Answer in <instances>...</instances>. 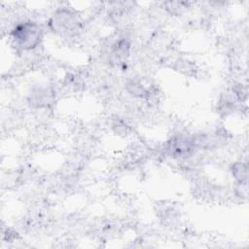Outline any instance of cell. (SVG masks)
I'll return each mask as SVG.
<instances>
[{
    "mask_svg": "<svg viewBox=\"0 0 249 249\" xmlns=\"http://www.w3.org/2000/svg\"><path fill=\"white\" fill-rule=\"evenodd\" d=\"M49 27L59 37L72 39L82 31L83 19L80 14L73 9L59 8L50 18Z\"/></svg>",
    "mask_w": 249,
    "mask_h": 249,
    "instance_id": "6da1fadb",
    "label": "cell"
},
{
    "mask_svg": "<svg viewBox=\"0 0 249 249\" xmlns=\"http://www.w3.org/2000/svg\"><path fill=\"white\" fill-rule=\"evenodd\" d=\"M165 9L170 13V14H173V15H180L182 14L186 8L188 7V3H185V2H164L163 3Z\"/></svg>",
    "mask_w": 249,
    "mask_h": 249,
    "instance_id": "52a82bcc",
    "label": "cell"
},
{
    "mask_svg": "<svg viewBox=\"0 0 249 249\" xmlns=\"http://www.w3.org/2000/svg\"><path fill=\"white\" fill-rule=\"evenodd\" d=\"M130 44L125 38H120L111 44L107 53L109 63L113 65H123L129 56Z\"/></svg>",
    "mask_w": 249,
    "mask_h": 249,
    "instance_id": "5b68a950",
    "label": "cell"
},
{
    "mask_svg": "<svg viewBox=\"0 0 249 249\" xmlns=\"http://www.w3.org/2000/svg\"><path fill=\"white\" fill-rule=\"evenodd\" d=\"M231 174L237 183L247 182V164L242 161L234 162L231 165Z\"/></svg>",
    "mask_w": 249,
    "mask_h": 249,
    "instance_id": "8992f818",
    "label": "cell"
},
{
    "mask_svg": "<svg viewBox=\"0 0 249 249\" xmlns=\"http://www.w3.org/2000/svg\"><path fill=\"white\" fill-rule=\"evenodd\" d=\"M196 144L193 136L178 134L170 138L166 145L167 152L174 158H187L195 152Z\"/></svg>",
    "mask_w": 249,
    "mask_h": 249,
    "instance_id": "3957f363",
    "label": "cell"
},
{
    "mask_svg": "<svg viewBox=\"0 0 249 249\" xmlns=\"http://www.w3.org/2000/svg\"><path fill=\"white\" fill-rule=\"evenodd\" d=\"M12 45L19 51H32L36 49L43 39L41 25L32 20L17 23L10 33Z\"/></svg>",
    "mask_w": 249,
    "mask_h": 249,
    "instance_id": "7a4b0ae2",
    "label": "cell"
},
{
    "mask_svg": "<svg viewBox=\"0 0 249 249\" xmlns=\"http://www.w3.org/2000/svg\"><path fill=\"white\" fill-rule=\"evenodd\" d=\"M27 101L34 108H48L54 101V90L51 87H35L28 94Z\"/></svg>",
    "mask_w": 249,
    "mask_h": 249,
    "instance_id": "277c9868",
    "label": "cell"
}]
</instances>
